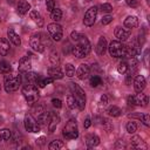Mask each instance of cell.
Returning a JSON list of instances; mask_svg holds the SVG:
<instances>
[{
  "label": "cell",
  "instance_id": "cell-1",
  "mask_svg": "<svg viewBox=\"0 0 150 150\" xmlns=\"http://www.w3.org/2000/svg\"><path fill=\"white\" fill-rule=\"evenodd\" d=\"M76 42H77V43L71 48V53H73L76 57H79V59L86 57V56L90 53V50H91V46H90L88 39H87L84 35L81 34L80 38H79V40H77Z\"/></svg>",
  "mask_w": 150,
  "mask_h": 150
},
{
  "label": "cell",
  "instance_id": "cell-2",
  "mask_svg": "<svg viewBox=\"0 0 150 150\" xmlns=\"http://www.w3.org/2000/svg\"><path fill=\"white\" fill-rule=\"evenodd\" d=\"M22 94H23V97L26 100V102L29 104V105H33L34 103H36L39 101V90H38V87L35 84H26L23 88H22Z\"/></svg>",
  "mask_w": 150,
  "mask_h": 150
},
{
  "label": "cell",
  "instance_id": "cell-3",
  "mask_svg": "<svg viewBox=\"0 0 150 150\" xmlns=\"http://www.w3.org/2000/svg\"><path fill=\"white\" fill-rule=\"evenodd\" d=\"M20 83H21V79H20V76L11 75L9 73L5 75V79H4V86H5V90H6V93H12V91L18 90Z\"/></svg>",
  "mask_w": 150,
  "mask_h": 150
},
{
  "label": "cell",
  "instance_id": "cell-4",
  "mask_svg": "<svg viewBox=\"0 0 150 150\" xmlns=\"http://www.w3.org/2000/svg\"><path fill=\"white\" fill-rule=\"evenodd\" d=\"M63 137H66L67 139H75L79 136V129H77V123L76 120H69L64 128H63Z\"/></svg>",
  "mask_w": 150,
  "mask_h": 150
},
{
  "label": "cell",
  "instance_id": "cell-5",
  "mask_svg": "<svg viewBox=\"0 0 150 150\" xmlns=\"http://www.w3.org/2000/svg\"><path fill=\"white\" fill-rule=\"evenodd\" d=\"M71 89H73V94H74L73 96L75 97L76 103H77V108L80 110H83L84 105H86V94H84L83 89L76 83H71Z\"/></svg>",
  "mask_w": 150,
  "mask_h": 150
},
{
  "label": "cell",
  "instance_id": "cell-6",
  "mask_svg": "<svg viewBox=\"0 0 150 150\" xmlns=\"http://www.w3.org/2000/svg\"><path fill=\"white\" fill-rule=\"evenodd\" d=\"M23 125H25V129L28 132H39L40 131V124L38 123V121L30 114H26L25 115Z\"/></svg>",
  "mask_w": 150,
  "mask_h": 150
},
{
  "label": "cell",
  "instance_id": "cell-7",
  "mask_svg": "<svg viewBox=\"0 0 150 150\" xmlns=\"http://www.w3.org/2000/svg\"><path fill=\"white\" fill-rule=\"evenodd\" d=\"M47 30H48V33H49V35L52 36L53 40L60 41V40L62 39L63 32H62V27H61L59 23H56V22L49 23V25L47 26Z\"/></svg>",
  "mask_w": 150,
  "mask_h": 150
},
{
  "label": "cell",
  "instance_id": "cell-8",
  "mask_svg": "<svg viewBox=\"0 0 150 150\" xmlns=\"http://www.w3.org/2000/svg\"><path fill=\"white\" fill-rule=\"evenodd\" d=\"M123 48H124V46L120 41H111L110 45L108 46L109 54L112 57H122V55H123Z\"/></svg>",
  "mask_w": 150,
  "mask_h": 150
},
{
  "label": "cell",
  "instance_id": "cell-9",
  "mask_svg": "<svg viewBox=\"0 0 150 150\" xmlns=\"http://www.w3.org/2000/svg\"><path fill=\"white\" fill-rule=\"evenodd\" d=\"M96 15H97V7H90L86 14H84V18H83V23L84 26L87 27H91L96 20Z\"/></svg>",
  "mask_w": 150,
  "mask_h": 150
},
{
  "label": "cell",
  "instance_id": "cell-10",
  "mask_svg": "<svg viewBox=\"0 0 150 150\" xmlns=\"http://www.w3.org/2000/svg\"><path fill=\"white\" fill-rule=\"evenodd\" d=\"M30 47L35 52H39V53H42L45 50V45L40 38V34H35L30 38Z\"/></svg>",
  "mask_w": 150,
  "mask_h": 150
},
{
  "label": "cell",
  "instance_id": "cell-11",
  "mask_svg": "<svg viewBox=\"0 0 150 150\" xmlns=\"http://www.w3.org/2000/svg\"><path fill=\"white\" fill-rule=\"evenodd\" d=\"M30 68H32V61H30V57H29V56H23V57H21L20 61H19V66H18L19 71H21V73H26V71H29Z\"/></svg>",
  "mask_w": 150,
  "mask_h": 150
},
{
  "label": "cell",
  "instance_id": "cell-12",
  "mask_svg": "<svg viewBox=\"0 0 150 150\" xmlns=\"http://www.w3.org/2000/svg\"><path fill=\"white\" fill-rule=\"evenodd\" d=\"M89 74H90V69H89V66L86 64V63L80 64V67H79L77 70H76V76H77L80 80H86V79H88Z\"/></svg>",
  "mask_w": 150,
  "mask_h": 150
},
{
  "label": "cell",
  "instance_id": "cell-13",
  "mask_svg": "<svg viewBox=\"0 0 150 150\" xmlns=\"http://www.w3.org/2000/svg\"><path fill=\"white\" fill-rule=\"evenodd\" d=\"M130 35L129 29L122 28V27H116L115 28V36L118 39V41H125Z\"/></svg>",
  "mask_w": 150,
  "mask_h": 150
},
{
  "label": "cell",
  "instance_id": "cell-14",
  "mask_svg": "<svg viewBox=\"0 0 150 150\" xmlns=\"http://www.w3.org/2000/svg\"><path fill=\"white\" fill-rule=\"evenodd\" d=\"M145 84H146L145 79H144L142 75L136 76V79H135V81H134V88H135L136 93H142L143 89L145 88Z\"/></svg>",
  "mask_w": 150,
  "mask_h": 150
},
{
  "label": "cell",
  "instance_id": "cell-15",
  "mask_svg": "<svg viewBox=\"0 0 150 150\" xmlns=\"http://www.w3.org/2000/svg\"><path fill=\"white\" fill-rule=\"evenodd\" d=\"M59 122H60V117L54 112H49V121H48L47 125H48V129H49L50 132H54V130L56 129V125L59 124Z\"/></svg>",
  "mask_w": 150,
  "mask_h": 150
},
{
  "label": "cell",
  "instance_id": "cell-16",
  "mask_svg": "<svg viewBox=\"0 0 150 150\" xmlns=\"http://www.w3.org/2000/svg\"><path fill=\"white\" fill-rule=\"evenodd\" d=\"M107 48H108V46H107V40H105L104 36H101V38L98 39L97 45H96V53H97V55H104Z\"/></svg>",
  "mask_w": 150,
  "mask_h": 150
},
{
  "label": "cell",
  "instance_id": "cell-17",
  "mask_svg": "<svg viewBox=\"0 0 150 150\" xmlns=\"http://www.w3.org/2000/svg\"><path fill=\"white\" fill-rule=\"evenodd\" d=\"M30 9V5L26 1V0H20L16 5V12L20 14V15H23L26 13H28V11Z\"/></svg>",
  "mask_w": 150,
  "mask_h": 150
},
{
  "label": "cell",
  "instance_id": "cell-18",
  "mask_svg": "<svg viewBox=\"0 0 150 150\" xmlns=\"http://www.w3.org/2000/svg\"><path fill=\"white\" fill-rule=\"evenodd\" d=\"M138 26V19L135 16V15H129L125 20H124V27L127 29H132V28H136Z\"/></svg>",
  "mask_w": 150,
  "mask_h": 150
},
{
  "label": "cell",
  "instance_id": "cell-19",
  "mask_svg": "<svg viewBox=\"0 0 150 150\" xmlns=\"http://www.w3.org/2000/svg\"><path fill=\"white\" fill-rule=\"evenodd\" d=\"M7 36H8L9 41H11L14 46H20V45H21V39H20V36L14 32L13 28H9V29L7 30Z\"/></svg>",
  "mask_w": 150,
  "mask_h": 150
},
{
  "label": "cell",
  "instance_id": "cell-20",
  "mask_svg": "<svg viewBox=\"0 0 150 150\" xmlns=\"http://www.w3.org/2000/svg\"><path fill=\"white\" fill-rule=\"evenodd\" d=\"M48 76L54 79V80H60V79L63 77V73L61 71V69L59 67L54 66V67H50L48 69Z\"/></svg>",
  "mask_w": 150,
  "mask_h": 150
},
{
  "label": "cell",
  "instance_id": "cell-21",
  "mask_svg": "<svg viewBox=\"0 0 150 150\" xmlns=\"http://www.w3.org/2000/svg\"><path fill=\"white\" fill-rule=\"evenodd\" d=\"M134 104L142 105V107H146V105H148V96H146L145 94L138 93L137 95L134 96Z\"/></svg>",
  "mask_w": 150,
  "mask_h": 150
},
{
  "label": "cell",
  "instance_id": "cell-22",
  "mask_svg": "<svg viewBox=\"0 0 150 150\" xmlns=\"http://www.w3.org/2000/svg\"><path fill=\"white\" fill-rule=\"evenodd\" d=\"M86 144L88 148H94V146H97L100 144V137L97 135H88L87 138H86Z\"/></svg>",
  "mask_w": 150,
  "mask_h": 150
},
{
  "label": "cell",
  "instance_id": "cell-23",
  "mask_svg": "<svg viewBox=\"0 0 150 150\" xmlns=\"http://www.w3.org/2000/svg\"><path fill=\"white\" fill-rule=\"evenodd\" d=\"M131 145L136 149H146V144L141 138V136H134L131 137Z\"/></svg>",
  "mask_w": 150,
  "mask_h": 150
},
{
  "label": "cell",
  "instance_id": "cell-24",
  "mask_svg": "<svg viewBox=\"0 0 150 150\" xmlns=\"http://www.w3.org/2000/svg\"><path fill=\"white\" fill-rule=\"evenodd\" d=\"M29 16H30V19H32L39 27H42V26H43V19H42L41 14H40L38 11H30Z\"/></svg>",
  "mask_w": 150,
  "mask_h": 150
},
{
  "label": "cell",
  "instance_id": "cell-25",
  "mask_svg": "<svg viewBox=\"0 0 150 150\" xmlns=\"http://www.w3.org/2000/svg\"><path fill=\"white\" fill-rule=\"evenodd\" d=\"M9 52V43H8V40L2 38L0 39V55L1 56H5L7 55Z\"/></svg>",
  "mask_w": 150,
  "mask_h": 150
},
{
  "label": "cell",
  "instance_id": "cell-26",
  "mask_svg": "<svg viewBox=\"0 0 150 150\" xmlns=\"http://www.w3.org/2000/svg\"><path fill=\"white\" fill-rule=\"evenodd\" d=\"M39 75L36 73H33V71H26L25 73V79L30 83V84H35L36 81L39 80Z\"/></svg>",
  "mask_w": 150,
  "mask_h": 150
},
{
  "label": "cell",
  "instance_id": "cell-27",
  "mask_svg": "<svg viewBox=\"0 0 150 150\" xmlns=\"http://www.w3.org/2000/svg\"><path fill=\"white\" fill-rule=\"evenodd\" d=\"M38 123L40 125H47L48 124V121H49V112H41L40 115H38V118H36Z\"/></svg>",
  "mask_w": 150,
  "mask_h": 150
},
{
  "label": "cell",
  "instance_id": "cell-28",
  "mask_svg": "<svg viewBox=\"0 0 150 150\" xmlns=\"http://www.w3.org/2000/svg\"><path fill=\"white\" fill-rule=\"evenodd\" d=\"M12 70V67L9 62L7 61H0V73L1 74H8Z\"/></svg>",
  "mask_w": 150,
  "mask_h": 150
},
{
  "label": "cell",
  "instance_id": "cell-29",
  "mask_svg": "<svg viewBox=\"0 0 150 150\" xmlns=\"http://www.w3.org/2000/svg\"><path fill=\"white\" fill-rule=\"evenodd\" d=\"M50 16H52V19H53L55 22L60 21L61 18H62V12H61V9H59V8H54V9L50 12Z\"/></svg>",
  "mask_w": 150,
  "mask_h": 150
},
{
  "label": "cell",
  "instance_id": "cell-30",
  "mask_svg": "<svg viewBox=\"0 0 150 150\" xmlns=\"http://www.w3.org/2000/svg\"><path fill=\"white\" fill-rule=\"evenodd\" d=\"M12 137V132L9 129H1L0 130V139L1 141H9Z\"/></svg>",
  "mask_w": 150,
  "mask_h": 150
},
{
  "label": "cell",
  "instance_id": "cell-31",
  "mask_svg": "<svg viewBox=\"0 0 150 150\" xmlns=\"http://www.w3.org/2000/svg\"><path fill=\"white\" fill-rule=\"evenodd\" d=\"M64 73H66V75L68 77H73L75 75V68H74V66L71 63H67L64 66Z\"/></svg>",
  "mask_w": 150,
  "mask_h": 150
},
{
  "label": "cell",
  "instance_id": "cell-32",
  "mask_svg": "<svg viewBox=\"0 0 150 150\" xmlns=\"http://www.w3.org/2000/svg\"><path fill=\"white\" fill-rule=\"evenodd\" d=\"M121 112H122V110H121L118 107H116V105H112V107H110V108L108 109V114H109L110 116H112V117L120 116Z\"/></svg>",
  "mask_w": 150,
  "mask_h": 150
},
{
  "label": "cell",
  "instance_id": "cell-33",
  "mask_svg": "<svg viewBox=\"0 0 150 150\" xmlns=\"http://www.w3.org/2000/svg\"><path fill=\"white\" fill-rule=\"evenodd\" d=\"M61 148H63V143L59 139H55V141H52L50 144H49V149L50 150H60Z\"/></svg>",
  "mask_w": 150,
  "mask_h": 150
},
{
  "label": "cell",
  "instance_id": "cell-34",
  "mask_svg": "<svg viewBox=\"0 0 150 150\" xmlns=\"http://www.w3.org/2000/svg\"><path fill=\"white\" fill-rule=\"evenodd\" d=\"M49 61L53 63V64H57L60 62V57H59V53L56 50H53L49 55Z\"/></svg>",
  "mask_w": 150,
  "mask_h": 150
},
{
  "label": "cell",
  "instance_id": "cell-35",
  "mask_svg": "<svg viewBox=\"0 0 150 150\" xmlns=\"http://www.w3.org/2000/svg\"><path fill=\"white\" fill-rule=\"evenodd\" d=\"M67 104H68V107H69L70 109H75V108H77L76 100H75V97H74L73 95L67 96Z\"/></svg>",
  "mask_w": 150,
  "mask_h": 150
},
{
  "label": "cell",
  "instance_id": "cell-36",
  "mask_svg": "<svg viewBox=\"0 0 150 150\" xmlns=\"http://www.w3.org/2000/svg\"><path fill=\"white\" fill-rule=\"evenodd\" d=\"M127 131L129 132V134H135L136 131H137V124L135 123V122H128L127 123Z\"/></svg>",
  "mask_w": 150,
  "mask_h": 150
},
{
  "label": "cell",
  "instance_id": "cell-37",
  "mask_svg": "<svg viewBox=\"0 0 150 150\" xmlns=\"http://www.w3.org/2000/svg\"><path fill=\"white\" fill-rule=\"evenodd\" d=\"M101 83H102V80H101L100 76L94 75V76L90 77V86H91V87H97V86H100Z\"/></svg>",
  "mask_w": 150,
  "mask_h": 150
},
{
  "label": "cell",
  "instance_id": "cell-38",
  "mask_svg": "<svg viewBox=\"0 0 150 150\" xmlns=\"http://www.w3.org/2000/svg\"><path fill=\"white\" fill-rule=\"evenodd\" d=\"M127 70H128V63L127 62H121L117 67V71L120 74H124V73H127Z\"/></svg>",
  "mask_w": 150,
  "mask_h": 150
},
{
  "label": "cell",
  "instance_id": "cell-39",
  "mask_svg": "<svg viewBox=\"0 0 150 150\" xmlns=\"http://www.w3.org/2000/svg\"><path fill=\"white\" fill-rule=\"evenodd\" d=\"M46 7L48 12H52L55 8V1L54 0H46Z\"/></svg>",
  "mask_w": 150,
  "mask_h": 150
},
{
  "label": "cell",
  "instance_id": "cell-40",
  "mask_svg": "<svg viewBox=\"0 0 150 150\" xmlns=\"http://www.w3.org/2000/svg\"><path fill=\"white\" fill-rule=\"evenodd\" d=\"M101 11L102 12H105V13H109L112 11V6L110 4H102L101 5Z\"/></svg>",
  "mask_w": 150,
  "mask_h": 150
},
{
  "label": "cell",
  "instance_id": "cell-41",
  "mask_svg": "<svg viewBox=\"0 0 150 150\" xmlns=\"http://www.w3.org/2000/svg\"><path fill=\"white\" fill-rule=\"evenodd\" d=\"M141 120H142V122L144 123V125H146V127H149V125H150V117H149V115H148V114L142 115V116H141Z\"/></svg>",
  "mask_w": 150,
  "mask_h": 150
},
{
  "label": "cell",
  "instance_id": "cell-42",
  "mask_svg": "<svg viewBox=\"0 0 150 150\" xmlns=\"http://www.w3.org/2000/svg\"><path fill=\"white\" fill-rule=\"evenodd\" d=\"M102 124H103V127H104V129L107 130V131H109L111 128H112V125H111V123L107 120V118H102Z\"/></svg>",
  "mask_w": 150,
  "mask_h": 150
},
{
  "label": "cell",
  "instance_id": "cell-43",
  "mask_svg": "<svg viewBox=\"0 0 150 150\" xmlns=\"http://www.w3.org/2000/svg\"><path fill=\"white\" fill-rule=\"evenodd\" d=\"M52 103H53V105H54L55 108H57V109H60V108L62 107V102H61L60 98H53V100H52Z\"/></svg>",
  "mask_w": 150,
  "mask_h": 150
},
{
  "label": "cell",
  "instance_id": "cell-44",
  "mask_svg": "<svg viewBox=\"0 0 150 150\" xmlns=\"http://www.w3.org/2000/svg\"><path fill=\"white\" fill-rule=\"evenodd\" d=\"M112 21V16L111 15H105L102 18V25H108Z\"/></svg>",
  "mask_w": 150,
  "mask_h": 150
},
{
  "label": "cell",
  "instance_id": "cell-45",
  "mask_svg": "<svg viewBox=\"0 0 150 150\" xmlns=\"http://www.w3.org/2000/svg\"><path fill=\"white\" fill-rule=\"evenodd\" d=\"M125 1H127L128 6H130V7H136V6H137V4H138V1H137V0H125Z\"/></svg>",
  "mask_w": 150,
  "mask_h": 150
},
{
  "label": "cell",
  "instance_id": "cell-46",
  "mask_svg": "<svg viewBox=\"0 0 150 150\" xmlns=\"http://www.w3.org/2000/svg\"><path fill=\"white\" fill-rule=\"evenodd\" d=\"M80 35H81L80 33H77V32H73L70 36H71V39H73V40H75V41H77V40H79V38H80Z\"/></svg>",
  "mask_w": 150,
  "mask_h": 150
},
{
  "label": "cell",
  "instance_id": "cell-47",
  "mask_svg": "<svg viewBox=\"0 0 150 150\" xmlns=\"http://www.w3.org/2000/svg\"><path fill=\"white\" fill-rule=\"evenodd\" d=\"M83 125H84V128H86V129H88V128L91 125V121H90V118H89V117H87V118H86V121H84Z\"/></svg>",
  "mask_w": 150,
  "mask_h": 150
},
{
  "label": "cell",
  "instance_id": "cell-48",
  "mask_svg": "<svg viewBox=\"0 0 150 150\" xmlns=\"http://www.w3.org/2000/svg\"><path fill=\"white\" fill-rule=\"evenodd\" d=\"M101 103H102L103 105H105V104L108 103V97H107V95H102V96H101Z\"/></svg>",
  "mask_w": 150,
  "mask_h": 150
},
{
  "label": "cell",
  "instance_id": "cell-49",
  "mask_svg": "<svg viewBox=\"0 0 150 150\" xmlns=\"http://www.w3.org/2000/svg\"><path fill=\"white\" fill-rule=\"evenodd\" d=\"M131 81H132V76H131V74L127 75V79H125V83L129 86V84H131Z\"/></svg>",
  "mask_w": 150,
  "mask_h": 150
},
{
  "label": "cell",
  "instance_id": "cell-50",
  "mask_svg": "<svg viewBox=\"0 0 150 150\" xmlns=\"http://www.w3.org/2000/svg\"><path fill=\"white\" fill-rule=\"evenodd\" d=\"M127 102H128V104H134V96H128Z\"/></svg>",
  "mask_w": 150,
  "mask_h": 150
},
{
  "label": "cell",
  "instance_id": "cell-51",
  "mask_svg": "<svg viewBox=\"0 0 150 150\" xmlns=\"http://www.w3.org/2000/svg\"><path fill=\"white\" fill-rule=\"evenodd\" d=\"M36 141H39V143H40V144H43V141H45V137H41V138H39V139H36Z\"/></svg>",
  "mask_w": 150,
  "mask_h": 150
},
{
  "label": "cell",
  "instance_id": "cell-52",
  "mask_svg": "<svg viewBox=\"0 0 150 150\" xmlns=\"http://www.w3.org/2000/svg\"><path fill=\"white\" fill-rule=\"evenodd\" d=\"M4 16H5V15H4V13H2V11L0 9V21H2V20H4Z\"/></svg>",
  "mask_w": 150,
  "mask_h": 150
},
{
  "label": "cell",
  "instance_id": "cell-53",
  "mask_svg": "<svg viewBox=\"0 0 150 150\" xmlns=\"http://www.w3.org/2000/svg\"><path fill=\"white\" fill-rule=\"evenodd\" d=\"M86 1H91V0H86Z\"/></svg>",
  "mask_w": 150,
  "mask_h": 150
}]
</instances>
